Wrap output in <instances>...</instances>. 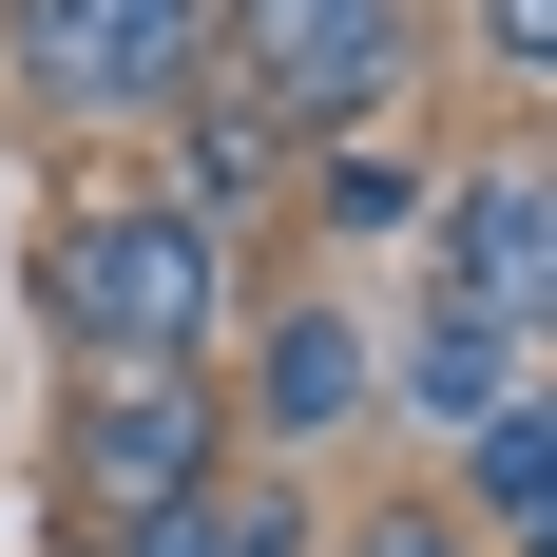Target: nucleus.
<instances>
[{"mask_svg":"<svg viewBox=\"0 0 557 557\" xmlns=\"http://www.w3.org/2000/svg\"><path fill=\"white\" fill-rule=\"evenodd\" d=\"M58 308L97 366H193L212 346V231L193 212H77L58 231Z\"/></svg>","mask_w":557,"mask_h":557,"instance_id":"nucleus-1","label":"nucleus"},{"mask_svg":"<svg viewBox=\"0 0 557 557\" xmlns=\"http://www.w3.org/2000/svg\"><path fill=\"white\" fill-rule=\"evenodd\" d=\"M20 77L39 115H193L212 0H20Z\"/></svg>","mask_w":557,"mask_h":557,"instance_id":"nucleus-2","label":"nucleus"},{"mask_svg":"<svg viewBox=\"0 0 557 557\" xmlns=\"http://www.w3.org/2000/svg\"><path fill=\"white\" fill-rule=\"evenodd\" d=\"M231 58L270 77V135H346V115H385L404 77V0H212Z\"/></svg>","mask_w":557,"mask_h":557,"instance_id":"nucleus-3","label":"nucleus"},{"mask_svg":"<svg viewBox=\"0 0 557 557\" xmlns=\"http://www.w3.org/2000/svg\"><path fill=\"white\" fill-rule=\"evenodd\" d=\"M77 481H97L135 539H154L173 500H212V404H193V366H97V404H77Z\"/></svg>","mask_w":557,"mask_h":557,"instance_id":"nucleus-4","label":"nucleus"},{"mask_svg":"<svg viewBox=\"0 0 557 557\" xmlns=\"http://www.w3.org/2000/svg\"><path fill=\"white\" fill-rule=\"evenodd\" d=\"M443 288L481 308V327H557V154L461 173V212H443Z\"/></svg>","mask_w":557,"mask_h":557,"instance_id":"nucleus-5","label":"nucleus"},{"mask_svg":"<svg viewBox=\"0 0 557 557\" xmlns=\"http://www.w3.org/2000/svg\"><path fill=\"white\" fill-rule=\"evenodd\" d=\"M404 404H423V423H461V443H481V423H500L519 404V327H481V308H423V346H404Z\"/></svg>","mask_w":557,"mask_h":557,"instance_id":"nucleus-6","label":"nucleus"},{"mask_svg":"<svg viewBox=\"0 0 557 557\" xmlns=\"http://www.w3.org/2000/svg\"><path fill=\"white\" fill-rule=\"evenodd\" d=\"M346 404H366V346H346L327 308H288L270 327V443H308V423H346Z\"/></svg>","mask_w":557,"mask_h":557,"instance_id":"nucleus-7","label":"nucleus"},{"mask_svg":"<svg viewBox=\"0 0 557 557\" xmlns=\"http://www.w3.org/2000/svg\"><path fill=\"white\" fill-rule=\"evenodd\" d=\"M481 500H500L519 539L557 519V404H500V423H481Z\"/></svg>","mask_w":557,"mask_h":557,"instance_id":"nucleus-8","label":"nucleus"},{"mask_svg":"<svg viewBox=\"0 0 557 557\" xmlns=\"http://www.w3.org/2000/svg\"><path fill=\"white\" fill-rule=\"evenodd\" d=\"M135 557H288V500H173Z\"/></svg>","mask_w":557,"mask_h":557,"instance_id":"nucleus-9","label":"nucleus"},{"mask_svg":"<svg viewBox=\"0 0 557 557\" xmlns=\"http://www.w3.org/2000/svg\"><path fill=\"white\" fill-rule=\"evenodd\" d=\"M250 193H270V135H250V115H212V135H193V231L250 212Z\"/></svg>","mask_w":557,"mask_h":557,"instance_id":"nucleus-10","label":"nucleus"},{"mask_svg":"<svg viewBox=\"0 0 557 557\" xmlns=\"http://www.w3.org/2000/svg\"><path fill=\"white\" fill-rule=\"evenodd\" d=\"M346 557H461V519H423V500H385V519H366Z\"/></svg>","mask_w":557,"mask_h":557,"instance_id":"nucleus-11","label":"nucleus"},{"mask_svg":"<svg viewBox=\"0 0 557 557\" xmlns=\"http://www.w3.org/2000/svg\"><path fill=\"white\" fill-rule=\"evenodd\" d=\"M481 20H500V58H519V77H557V0H481Z\"/></svg>","mask_w":557,"mask_h":557,"instance_id":"nucleus-12","label":"nucleus"},{"mask_svg":"<svg viewBox=\"0 0 557 557\" xmlns=\"http://www.w3.org/2000/svg\"><path fill=\"white\" fill-rule=\"evenodd\" d=\"M539 557H557V519H539Z\"/></svg>","mask_w":557,"mask_h":557,"instance_id":"nucleus-13","label":"nucleus"}]
</instances>
